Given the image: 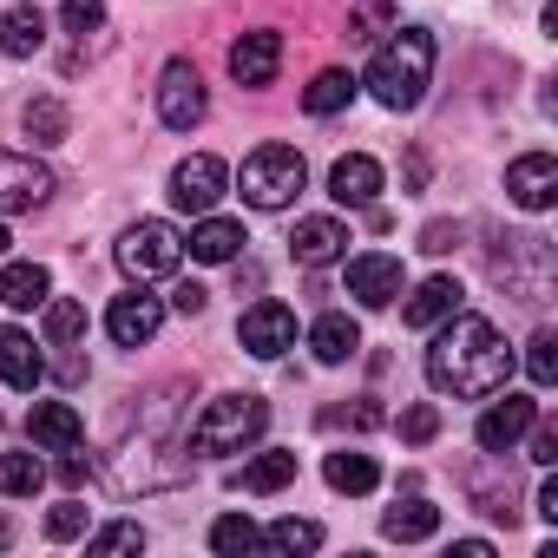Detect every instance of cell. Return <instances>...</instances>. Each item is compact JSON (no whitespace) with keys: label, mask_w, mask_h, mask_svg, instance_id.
I'll return each mask as SVG.
<instances>
[{"label":"cell","mask_w":558,"mask_h":558,"mask_svg":"<svg viewBox=\"0 0 558 558\" xmlns=\"http://www.w3.org/2000/svg\"><path fill=\"white\" fill-rule=\"evenodd\" d=\"M506 375H512V349H506V336L486 323V316H447V329L434 336V349H427V388L434 395H453V401H486V395H499L506 388Z\"/></svg>","instance_id":"1"},{"label":"cell","mask_w":558,"mask_h":558,"mask_svg":"<svg viewBox=\"0 0 558 558\" xmlns=\"http://www.w3.org/2000/svg\"><path fill=\"white\" fill-rule=\"evenodd\" d=\"M427 80H434V34L427 27H395V40L368 66V93L388 112H414L427 99Z\"/></svg>","instance_id":"2"},{"label":"cell","mask_w":558,"mask_h":558,"mask_svg":"<svg viewBox=\"0 0 558 558\" xmlns=\"http://www.w3.org/2000/svg\"><path fill=\"white\" fill-rule=\"evenodd\" d=\"M263 427H269V401H263V395H217V401L197 414L191 447H197V453H243Z\"/></svg>","instance_id":"3"},{"label":"cell","mask_w":558,"mask_h":558,"mask_svg":"<svg viewBox=\"0 0 558 558\" xmlns=\"http://www.w3.org/2000/svg\"><path fill=\"white\" fill-rule=\"evenodd\" d=\"M303 178H310V165H303L296 145H256V151L243 158V171H236V191H243V204H256V210H283V204L303 191Z\"/></svg>","instance_id":"4"},{"label":"cell","mask_w":558,"mask_h":558,"mask_svg":"<svg viewBox=\"0 0 558 558\" xmlns=\"http://www.w3.org/2000/svg\"><path fill=\"white\" fill-rule=\"evenodd\" d=\"M178 263H184V236H178V223H165V217H138V223L119 236V269L132 276V283L178 276Z\"/></svg>","instance_id":"5"},{"label":"cell","mask_w":558,"mask_h":558,"mask_svg":"<svg viewBox=\"0 0 558 558\" xmlns=\"http://www.w3.org/2000/svg\"><path fill=\"white\" fill-rule=\"evenodd\" d=\"M204 112H210V99H204L197 66H191V60H171V66L158 73V119H165L171 132H191V125H204Z\"/></svg>","instance_id":"6"},{"label":"cell","mask_w":558,"mask_h":558,"mask_svg":"<svg viewBox=\"0 0 558 558\" xmlns=\"http://www.w3.org/2000/svg\"><path fill=\"white\" fill-rule=\"evenodd\" d=\"M236 342H243L256 362H276L283 349H296V310H290V303H256V310H243Z\"/></svg>","instance_id":"7"},{"label":"cell","mask_w":558,"mask_h":558,"mask_svg":"<svg viewBox=\"0 0 558 558\" xmlns=\"http://www.w3.org/2000/svg\"><path fill=\"white\" fill-rule=\"evenodd\" d=\"M223 191H230V165L210 158V151H191V158L171 171V204H178V210H197V217H204Z\"/></svg>","instance_id":"8"},{"label":"cell","mask_w":558,"mask_h":558,"mask_svg":"<svg viewBox=\"0 0 558 558\" xmlns=\"http://www.w3.org/2000/svg\"><path fill=\"white\" fill-rule=\"evenodd\" d=\"M53 197V171L21 158V151H0V217L8 210H40Z\"/></svg>","instance_id":"9"},{"label":"cell","mask_w":558,"mask_h":558,"mask_svg":"<svg viewBox=\"0 0 558 558\" xmlns=\"http://www.w3.org/2000/svg\"><path fill=\"white\" fill-rule=\"evenodd\" d=\"M538 421V401L532 395H506V401H493L486 414H480V427H473V440L486 447V453H512L519 440H525V427Z\"/></svg>","instance_id":"10"},{"label":"cell","mask_w":558,"mask_h":558,"mask_svg":"<svg viewBox=\"0 0 558 558\" xmlns=\"http://www.w3.org/2000/svg\"><path fill=\"white\" fill-rule=\"evenodd\" d=\"M349 296H355L362 310H388V303L401 296V256H381V250L349 256Z\"/></svg>","instance_id":"11"},{"label":"cell","mask_w":558,"mask_h":558,"mask_svg":"<svg viewBox=\"0 0 558 558\" xmlns=\"http://www.w3.org/2000/svg\"><path fill=\"white\" fill-rule=\"evenodd\" d=\"M506 191H512L519 210H551V197H558V165H551V151L512 158V165H506Z\"/></svg>","instance_id":"12"},{"label":"cell","mask_w":558,"mask_h":558,"mask_svg":"<svg viewBox=\"0 0 558 558\" xmlns=\"http://www.w3.org/2000/svg\"><path fill=\"white\" fill-rule=\"evenodd\" d=\"M158 323H165V303L145 296V290H132V296H119V303L106 310V336H112L119 349H145V342L158 336Z\"/></svg>","instance_id":"13"},{"label":"cell","mask_w":558,"mask_h":558,"mask_svg":"<svg viewBox=\"0 0 558 558\" xmlns=\"http://www.w3.org/2000/svg\"><path fill=\"white\" fill-rule=\"evenodd\" d=\"M276 66H283V34H269V27H256L230 47V80L236 86H269Z\"/></svg>","instance_id":"14"},{"label":"cell","mask_w":558,"mask_h":558,"mask_svg":"<svg viewBox=\"0 0 558 558\" xmlns=\"http://www.w3.org/2000/svg\"><path fill=\"white\" fill-rule=\"evenodd\" d=\"M27 440H34V447L66 453V447H80V440H86V421H80V408H73V401H34V408H27Z\"/></svg>","instance_id":"15"},{"label":"cell","mask_w":558,"mask_h":558,"mask_svg":"<svg viewBox=\"0 0 558 558\" xmlns=\"http://www.w3.org/2000/svg\"><path fill=\"white\" fill-rule=\"evenodd\" d=\"M329 197H336V204H375V197H381V165H375L368 151L336 158V165H329Z\"/></svg>","instance_id":"16"},{"label":"cell","mask_w":558,"mask_h":558,"mask_svg":"<svg viewBox=\"0 0 558 558\" xmlns=\"http://www.w3.org/2000/svg\"><path fill=\"white\" fill-rule=\"evenodd\" d=\"M460 303H466V290L453 283V276H427V283H421V290L408 296L401 323H408V329H434V323H447V316H453Z\"/></svg>","instance_id":"17"},{"label":"cell","mask_w":558,"mask_h":558,"mask_svg":"<svg viewBox=\"0 0 558 558\" xmlns=\"http://www.w3.org/2000/svg\"><path fill=\"white\" fill-rule=\"evenodd\" d=\"M40 375H47V362H40L34 336H27V329H0V381L21 388V395H34Z\"/></svg>","instance_id":"18"},{"label":"cell","mask_w":558,"mask_h":558,"mask_svg":"<svg viewBox=\"0 0 558 558\" xmlns=\"http://www.w3.org/2000/svg\"><path fill=\"white\" fill-rule=\"evenodd\" d=\"M290 250H296V263L323 269V263H336V256L349 250V230H342L336 217H303V223H296V236H290Z\"/></svg>","instance_id":"19"},{"label":"cell","mask_w":558,"mask_h":558,"mask_svg":"<svg viewBox=\"0 0 558 558\" xmlns=\"http://www.w3.org/2000/svg\"><path fill=\"white\" fill-rule=\"evenodd\" d=\"M47 296H53L47 263H8V269H0V303H8V310H40Z\"/></svg>","instance_id":"20"},{"label":"cell","mask_w":558,"mask_h":558,"mask_svg":"<svg viewBox=\"0 0 558 558\" xmlns=\"http://www.w3.org/2000/svg\"><path fill=\"white\" fill-rule=\"evenodd\" d=\"M296 480V453H283V447H276V453H256L250 466H236L230 473V486L236 493H283Z\"/></svg>","instance_id":"21"},{"label":"cell","mask_w":558,"mask_h":558,"mask_svg":"<svg viewBox=\"0 0 558 558\" xmlns=\"http://www.w3.org/2000/svg\"><path fill=\"white\" fill-rule=\"evenodd\" d=\"M243 243H250V236H243V223H230V217H204V223L191 230V256H197V263H236Z\"/></svg>","instance_id":"22"},{"label":"cell","mask_w":558,"mask_h":558,"mask_svg":"<svg viewBox=\"0 0 558 558\" xmlns=\"http://www.w3.org/2000/svg\"><path fill=\"white\" fill-rule=\"evenodd\" d=\"M355 99V73H342V66H329V73H316L310 86H303V112L310 119H329V112H342Z\"/></svg>","instance_id":"23"},{"label":"cell","mask_w":558,"mask_h":558,"mask_svg":"<svg viewBox=\"0 0 558 558\" xmlns=\"http://www.w3.org/2000/svg\"><path fill=\"white\" fill-rule=\"evenodd\" d=\"M310 349H316V362H329V368H336V362H349V355L362 349V329L336 310V316H323V323L310 329Z\"/></svg>","instance_id":"24"},{"label":"cell","mask_w":558,"mask_h":558,"mask_svg":"<svg viewBox=\"0 0 558 558\" xmlns=\"http://www.w3.org/2000/svg\"><path fill=\"white\" fill-rule=\"evenodd\" d=\"M381 532H388V538H401V545L434 538V532H440V506H427V499H401V506H388Z\"/></svg>","instance_id":"25"},{"label":"cell","mask_w":558,"mask_h":558,"mask_svg":"<svg viewBox=\"0 0 558 558\" xmlns=\"http://www.w3.org/2000/svg\"><path fill=\"white\" fill-rule=\"evenodd\" d=\"M40 329H47L53 349H73V342L86 336V303H73V296H47V303H40Z\"/></svg>","instance_id":"26"},{"label":"cell","mask_w":558,"mask_h":558,"mask_svg":"<svg viewBox=\"0 0 558 558\" xmlns=\"http://www.w3.org/2000/svg\"><path fill=\"white\" fill-rule=\"evenodd\" d=\"M323 473H329V486H336V493H375V486H381V466H375L368 453H349V447H342V453H329V460H323Z\"/></svg>","instance_id":"27"},{"label":"cell","mask_w":558,"mask_h":558,"mask_svg":"<svg viewBox=\"0 0 558 558\" xmlns=\"http://www.w3.org/2000/svg\"><path fill=\"white\" fill-rule=\"evenodd\" d=\"M40 40H47V14L40 8H14L8 21H0V47H8L14 60H34Z\"/></svg>","instance_id":"28"},{"label":"cell","mask_w":558,"mask_h":558,"mask_svg":"<svg viewBox=\"0 0 558 558\" xmlns=\"http://www.w3.org/2000/svg\"><path fill=\"white\" fill-rule=\"evenodd\" d=\"M21 119H27V138H34V145H60V138L73 132V119H66V106H60V99H27V112H21Z\"/></svg>","instance_id":"29"},{"label":"cell","mask_w":558,"mask_h":558,"mask_svg":"<svg viewBox=\"0 0 558 558\" xmlns=\"http://www.w3.org/2000/svg\"><path fill=\"white\" fill-rule=\"evenodd\" d=\"M40 480H47V466L34 453H0V493L27 499V493H40Z\"/></svg>","instance_id":"30"},{"label":"cell","mask_w":558,"mask_h":558,"mask_svg":"<svg viewBox=\"0 0 558 558\" xmlns=\"http://www.w3.org/2000/svg\"><path fill=\"white\" fill-rule=\"evenodd\" d=\"M263 545H276V551H316L323 545V525L316 519H276L263 532Z\"/></svg>","instance_id":"31"},{"label":"cell","mask_w":558,"mask_h":558,"mask_svg":"<svg viewBox=\"0 0 558 558\" xmlns=\"http://www.w3.org/2000/svg\"><path fill=\"white\" fill-rule=\"evenodd\" d=\"M525 375H532L538 388L558 381V336H551V329H538V336L525 342Z\"/></svg>","instance_id":"32"},{"label":"cell","mask_w":558,"mask_h":558,"mask_svg":"<svg viewBox=\"0 0 558 558\" xmlns=\"http://www.w3.org/2000/svg\"><path fill=\"white\" fill-rule=\"evenodd\" d=\"M210 545H217V551H256V545H263V532H256L243 512H230V519H217V525H210Z\"/></svg>","instance_id":"33"},{"label":"cell","mask_w":558,"mask_h":558,"mask_svg":"<svg viewBox=\"0 0 558 558\" xmlns=\"http://www.w3.org/2000/svg\"><path fill=\"white\" fill-rule=\"evenodd\" d=\"M86 525H93V506H80V499H66V506H53L47 512V538H86Z\"/></svg>","instance_id":"34"},{"label":"cell","mask_w":558,"mask_h":558,"mask_svg":"<svg viewBox=\"0 0 558 558\" xmlns=\"http://www.w3.org/2000/svg\"><path fill=\"white\" fill-rule=\"evenodd\" d=\"M381 27H395V0H362L349 14V40H375Z\"/></svg>","instance_id":"35"},{"label":"cell","mask_w":558,"mask_h":558,"mask_svg":"<svg viewBox=\"0 0 558 558\" xmlns=\"http://www.w3.org/2000/svg\"><path fill=\"white\" fill-rule=\"evenodd\" d=\"M434 434H440V408H434V401H421V408H408V414H401V440L427 447Z\"/></svg>","instance_id":"36"},{"label":"cell","mask_w":558,"mask_h":558,"mask_svg":"<svg viewBox=\"0 0 558 558\" xmlns=\"http://www.w3.org/2000/svg\"><path fill=\"white\" fill-rule=\"evenodd\" d=\"M60 21H66V34H99L106 27V8H99V0H66Z\"/></svg>","instance_id":"37"},{"label":"cell","mask_w":558,"mask_h":558,"mask_svg":"<svg viewBox=\"0 0 558 558\" xmlns=\"http://www.w3.org/2000/svg\"><path fill=\"white\" fill-rule=\"evenodd\" d=\"M138 545H145L138 525H106V532H93V551H138Z\"/></svg>","instance_id":"38"},{"label":"cell","mask_w":558,"mask_h":558,"mask_svg":"<svg viewBox=\"0 0 558 558\" xmlns=\"http://www.w3.org/2000/svg\"><path fill=\"white\" fill-rule=\"evenodd\" d=\"M453 243H460V223H427V230H421V250H427V256H447Z\"/></svg>","instance_id":"39"},{"label":"cell","mask_w":558,"mask_h":558,"mask_svg":"<svg viewBox=\"0 0 558 558\" xmlns=\"http://www.w3.org/2000/svg\"><path fill=\"white\" fill-rule=\"evenodd\" d=\"M381 427V408H336V414H323V427Z\"/></svg>","instance_id":"40"},{"label":"cell","mask_w":558,"mask_h":558,"mask_svg":"<svg viewBox=\"0 0 558 558\" xmlns=\"http://www.w3.org/2000/svg\"><path fill=\"white\" fill-rule=\"evenodd\" d=\"M204 303H210V296H204L197 283H178V290H171V310H178V316H204Z\"/></svg>","instance_id":"41"},{"label":"cell","mask_w":558,"mask_h":558,"mask_svg":"<svg viewBox=\"0 0 558 558\" xmlns=\"http://www.w3.org/2000/svg\"><path fill=\"white\" fill-rule=\"evenodd\" d=\"M525 434H532V460H538V466H551V460H558V434H551V427H538V421H532Z\"/></svg>","instance_id":"42"},{"label":"cell","mask_w":558,"mask_h":558,"mask_svg":"<svg viewBox=\"0 0 558 558\" xmlns=\"http://www.w3.org/2000/svg\"><path fill=\"white\" fill-rule=\"evenodd\" d=\"M60 480H66V486H86V480H93V460H80V453L66 447V460H60Z\"/></svg>","instance_id":"43"},{"label":"cell","mask_w":558,"mask_h":558,"mask_svg":"<svg viewBox=\"0 0 558 558\" xmlns=\"http://www.w3.org/2000/svg\"><path fill=\"white\" fill-rule=\"evenodd\" d=\"M538 519H551V525H558V480H545V486H538Z\"/></svg>","instance_id":"44"},{"label":"cell","mask_w":558,"mask_h":558,"mask_svg":"<svg viewBox=\"0 0 558 558\" xmlns=\"http://www.w3.org/2000/svg\"><path fill=\"white\" fill-rule=\"evenodd\" d=\"M453 558H493V545H486V538H460Z\"/></svg>","instance_id":"45"},{"label":"cell","mask_w":558,"mask_h":558,"mask_svg":"<svg viewBox=\"0 0 558 558\" xmlns=\"http://www.w3.org/2000/svg\"><path fill=\"white\" fill-rule=\"evenodd\" d=\"M8 243H14V236H8V223H0V256H8Z\"/></svg>","instance_id":"46"},{"label":"cell","mask_w":558,"mask_h":558,"mask_svg":"<svg viewBox=\"0 0 558 558\" xmlns=\"http://www.w3.org/2000/svg\"><path fill=\"white\" fill-rule=\"evenodd\" d=\"M0 545H8V525H0Z\"/></svg>","instance_id":"47"}]
</instances>
